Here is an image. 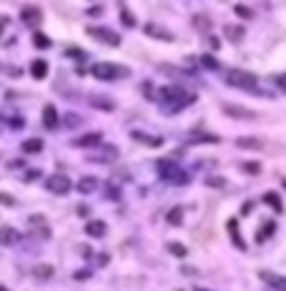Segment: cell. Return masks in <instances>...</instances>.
Returning a JSON list of instances; mask_svg holds the SVG:
<instances>
[{
  "instance_id": "cell-47",
  "label": "cell",
  "mask_w": 286,
  "mask_h": 291,
  "mask_svg": "<svg viewBox=\"0 0 286 291\" xmlns=\"http://www.w3.org/2000/svg\"><path fill=\"white\" fill-rule=\"evenodd\" d=\"M5 25H8V18H5V16H0V31H3Z\"/></svg>"
},
{
  "instance_id": "cell-30",
  "label": "cell",
  "mask_w": 286,
  "mask_h": 291,
  "mask_svg": "<svg viewBox=\"0 0 286 291\" xmlns=\"http://www.w3.org/2000/svg\"><path fill=\"white\" fill-rule=\"evenodd\" d=\"M201 65L208 68V70H219V68H221V63L216 61L214 55H203V58H201Z\"/></svg>"
},
{
  "instance_id": "cell-43",
  "label": "cell",
  "mask_w": 286,
  "mask_h": 291,
  "mask_svg": "<svg viewBox=\"0 0 286 291\" xmlns=\"http://www.w3.org/2000/svg\"><path fill=\"white\" fill-rule=\"evenodd\" d=\"M38 176H40V173H38V171H28V173H25V181H35Z\"/></svg>"
},
{
  "instance_id": "cell-22",
  "label": "cell",
  "mask_w": 286,
  "mask_h": 291,
  "mask_svg": "<svg viewBox=\"0 0 286 291\" xmlns=\"http://www.w3.org/2000/svg\"><path fill=\"white\" fill-rule=\"evenodd\" d=\"M30 73H33V78H38V81L45 78V76H48V63L38 58V61H33V65H30Z\"/></svg>"
},
{
  "instance_id": "cell-12",
  "label": "cell",
  "mask_w": 286,
  "mask_h": 291,
  "mask_svg": "<svg viewBox=\"0 0 286 291\" xmlns=\"http://www.w3.org/2000/svg\"><path fill=\"white\" fill-rule=\"evenodd\" d=\"M261 279L269 284V286H274V289H279V291H284V286H286V281H284V276H279V274H271V271H261L259 274Z\"/></svg>"
},
{
  "instance_id": "cell-1",
  "label": "cell",
  "mask_w": 286,
  "mask_h": 291,
  "mask_svg": "<svg viewBox=\"0 0 286 291\" xmlns=\"http://www.w3.org/2000/svg\"><path fill=\"white\" fill-rule=\"evenodd\" d=\"M223 81L229 83V85H234V88L259 93V81H256L253 73H246V70H226V78Z\"/></svg>"
},
{
  "instance_id": "cell-29",
  "label": "cell",
  "mask_w": 286,
  "mask_h": 291,
  "mask_svg": "<svg viewBox=\"0 0 286 291\" xmlns=\"http://www.w3.org/2000/svg\"><path fill=\"white\" fill-rule=\"evenodd\" d=\"M191 143H221V138L214 133H203V136H193Z\"/></svg>"
},
{
  "instance_id": "cell-44",
  "label": "cell",
  "mask_w": 286,
  "mask_h": 291,
  "mask_svg": "<svg viewBox=\"0 0 286 291\" xmlns=\"http://www.w3.org/2000/svg\"><path fill=\"white\" fill-rule=\"evenodd\" d=\"M10 126H13V128H20V126H23V121H20V118H18V115H15V118H13V121H10Z\"/></svg>"
},
{
  "instance_id": "cell-25",
  "label": "cell",
  "mask_w": 286,
  "mask_h": 291,
  "mask_svg": "<svg viewBox=\"0 0 286 291\" xmlns=\"http://www.w3.org/2000/svg\"><path fill=\"white\" fill-rule=\"evenodd\" d=\"M166 218H168V224H171V226H178L181 221H184V209H181V206H173Z\"/></svg>"
},
{
  "instance_id": "cell-45",
  "label": "cell",
  "mask_w": 286,
  "mask_h": 291,
  "mask_svg": "<svg viewBox=\"0 0 286 291\" xmlns=\"http://www.w3.org/2000/svg\"><path fill=\"white\" fill-rule=\"evenodd\" d=\"M253 209V203H244V206H241V211H244V213H249Z\"/></svg>"
},
{
  "instance_id": "cell-16",
  "label": "cell",
  "mask_w": 286,
  "mask_h": 291,
  "mask_svg": "<svg viewBox=\"0 0 286 291\" xmlns=\"http://www.w3.org/2000/svg\"><path fill=\"white\" fill-rule=\"evenodd\" d=\"M118 158V148L116 146H105V148L101 151V156H93V161H101V163H111Z\"/></svg>"
},
{
  "instance_id": "cell-46",
  "label": "cell",
  "mask_w": 286,
  "mask_h": 291,
  "mask_svg": "<svg viewBox=\"0 0 286 291\" xmlns=\"http://www.w3.org/2000/svg\"><path fill=\"white\" fill-rule=\"evenodd\" d=\"M78 213H81V216H88V213H90V209H88V206H81V209H78Z\"/></svg>"
},
{
  "instance_id": "cell-28",
  "label": "cell",
  "mask_w": 286,
  "mask_h": 291,
  "mask_svg": "<svg viewBox=\"0 0 286 291\" xmlns=\"http://www.w3.org/2000/svg\"><path fill=\"white\" fill-rule=\"evenodd\" d=\"M33 274L38 276V279H50V276H53V266L40 264V266H35V269H33Z\"/></svg>"
},
{
  "instance_id": "cell-20",
  "label": "cell",
  "mask_w": 286,
  "mask_h": 291,
  "mask_svg": "<svg viewBox=\"0 0 286 291\" xmlns=\"http://www.w3.org/2000/svg\"><path fill=\"white\" fill-rule=\"evenodd\" d=\"M264 203H269V206L274 209L276 213H281V211H284V203H281V198H279V194H276V191L264 194Z\"/></svg>"
},
{
  "instance_id": "cell-13",
  "label": "cell",
  "mask_w": 286,
  "mask_h": 291,
  "mask_svg": "<svg viewBox=\"0 0 286 291\" xmlns=\"http://www.w3.org/2000/svg\"><path fill=\"white\" fill-rule=\"evenodd\" d=\"M131 138H133L135 143H146V146H153V148H158V146L163 143V138H158V136H146V133H138V130H133V133H131Z\"/></svg>"
},
{
  "instance_id": "cell-19",
  "label": "cell",
  "mask_w": 286,
  "mask_h": 291,
  "mask_svg": "<svg viewBox=\"0 0 286 291\" xmlns=\"http://www.w3.org/2000/svg\"><path fill=\"white\" fill-rule=\"evenodd\" d=\"M186 91L184 88H181V85H168V88H161V98H163V103H166V100H173V98H178V96H184Z\"/></svg>"
},
{
  "instance_id": "cell-23",
  "label": "cell",
  "mask_w": 286,
  "mask_h": 291,
  "mask_svg": "<svg viewBox=\"0 0 286 291\" xmlns=\"http://www.w3.org/2000/svg\"><path fill=\"white\" fill-rule=\"evenodd\" d=\"M23 151H25V153H38V151H43V138H28V141H23Z\"/></svg>"
},
{
  "instance_id": "cell-9",
  "label": "cell",
  "mask_w": 286,
  "mask_h": 291,
  "mask_svg": "<svg viewBox=\"0 0 286 291\" xmlns=\"http://www.w3.org/2000/svg\"><path fill=\"white\" fill-rule=\"evenodd\" d=\"M223 113L231 115V118H241V121H256L259 115L249 108H238V106H223Z\"/></svg>"
},
{
  "instance_id": "cell-32",
  "label": "cell",
  "mask_w": 286,
  "mask_h": 291,
  "mask_svg": "<svg viewBox=\"0 0 286 291\" xmlns=\"http://www.w3.org/2000/svg\"><path fill=\"white\" fill-rule=\"evenodd\" d=\"M33 43H35L38 48H50V38H45L43 33H35V35H33Z\"/></svg>"
},
{
  "instance_id": "cell-41",
  "label": "cell",
  "mask_w": 286,
  "mask_h": 291,
  "mask_svg": "<svg viewBox=\"0 0 286 291\" xmlns=\"http://www.w3.org/2000/svg\"><path fill=\"white\" fill-rule=\"evenodd\" d=\"M244 171H249V173H259L261 166H259V163H244Z\"/></svg>"
},
{
  "instance_id": "cell-39",
  "label": "cell",
  "mask_w": 286,
  "mask_h": 291,
  "mask_svg": "<svg viewBox=\"0 0 286 291\" xmlns=\"http://www.w3.org/2000/svg\"><path fill=\"white\" fill-rule=\"evenodd\" d=\"M0 203H3V206H15V198L10 194H0Z\"/></svg>"
},
{
  "instance_id": "cell-4",
  "label": "cell",
  "mask_w": 286,
  "mask_h": 291,
  "mask_svg": "<svg viewBox=\"0 0 286 291\" xmlns=\"http://www.w3.org/2000/svg\"><path fill=\"white\" fill-rule=\"evenodd\" d=\"M85 33H88L90 38L101 40V43H108V46H120V38H118V33L108 31V28H98V25H90Z\"/></svg>"
},
{
  "instance_id": "cell-37",
  "label": "cell",
  "mask_w": 286,
  "mask_h": 291,
  "mask_svg": "<svg viewBox=\"0 0 286 291\" xmlns=\"http://www.w3.org/2000/svg\"><path fill=\"white\" fill-rule=\"evenodd\" d=\"M78 123H81V118H78L75 113H68V115H66V126H68V128H75Z\"/></svg>"
},
{
  "instance_id": "cell-11",
  "label": "cell",
  "mask_w": 286,
  "mask_h": 291,
  "mask_svg": "<svg viewBox=\"0 0 286 291\" xmlns=\"http://www.w3.org/2000/svg\"><path fill=\"white\" fill-rule=\"evenodd\" d=\"M18 241H20V231H15L10 226L0 228V243H3V246H13V243H18Z\"/></svg>"
},
{
  "instance_id": "cell-27",
  "label": "cell",
  "mask_w": 286,
  "mask_h": 291,
  "mask_svg": "<svg viewBox=\"0 0 286 291\" xmlns=\"http://www.w3.org/2000/svg\"><path fill=\"white\" fill-rule=\"evenodd\" d=\"M226 226H229V231H231V236H234V243L238 246V249H244V241H241V236H238V224H236V218H231V221L226 224Z\"/></svg>"
},
{
  "instance_id": "cell-42",
  "label": "cell",
  "mask_w": 286,
  "mask_h": 291,
  "mask_svg": "<svg viewBox=\"0 0 286 291\" xmlns=\"http://www.w3.org/2000/svg\"><path fill=\"white\" fill-rule=\"evenodd\" d=\"M90 279V271H78L75 274V281H88Z\"/></svg>"
},
{
  "instance_id": "cell-21",
  "label": "cell",
  "mask_w": 286,
  "mask_h": 291,
  "mask_svg": "<svg viewBox=\"0 0 286 291\" xmlns=\"http://www.w3.org/2000/svg\"><path fill=\"white\" fill-rule=\"evenodd\" d=\"M274 231H276V224L274 221H269V224H264L259 231H256V243H264L271 234H274Z\"/></svg>"
},
{
  "instance_id": "cell-15",
  "label": "cell",
  "mask_w": 286,
  "mask_h": 291,
  "mask_svg": "<svg viewBox=\"0 0 286 291\" xmlns=\"http://www.w3.org/2000/svg\"><path fill=\"white\" fill-rule=\"evenodd\" d=\"M236 146L238 148H249V151H261L264 148V141L261 138H236Z\"/></svg>"
},
{
  "instance_id": "cell-48",
  "label": "cell",
  "mask_w": 286,
  "mask_h": 291,
  "mask_svg": "<svg viewBox=\"0 0 286 291\" xmlns=\"http://www.w3.org/2000/svg\"><path fill=\"white\" fill-rule=\"evenodd\" d=\"M181 271H184V274H191V276L196 274V269H191V266H184V269H181Z\"/></svg>"
},
{
  "instance_id": "cell-26",
  "label": "cell",
  "mask_w": 286,
  "mask_h": 291,
  "mask_svg": "<svg viewBox=\"0 0 286 291\" xmlns=\"http://www.w3.org/2000/svg\"><path fill=\"white\" fill-rule=\"evenodd\" d=\"M90 106H96L101 111H113V100H105L103 96H93L90 98Z\"/></svg>"
},
{
  "instance_id": "cell-51",
  "label": "cell",
  "mask_w": 286,
  "mask_h": 291,
  "mask_svg": "<svg viewBox=\"0 0 286 291\" xmlns=\"http://www.w3.org/2000/svg\"><path fill=\"white\" fill-rule=\"evenodd\" d=\"M178 291H184V289H178Z\"/></svg>"
},
{
  "instance_id": "cell-35",
  "label": "cell",
  "mask_w": 286,
  "mask_h": 291,
  "mask_svg": "<svg viewBox=\"0 0 286 291\" xmlns=\"http://www.w3.org/2000/svg\"><path fill=\"white\" fill-rule=\"evenodd\" d=\"M168 251L176 254V256H186V246H181V243H168Z\"/></svg>"
},
{
  "instance_id": "cell-49",
  "label": "cell",
  "mask_w": 286,
  "mask_h": 291,
  "mask_svg": "<svg viewBox=\"0 0 286 291\" xmlns=\"http://www.w3.org/2000/svg\"><path fill=\"white\" fill-rule=\"evenodd\" d=\"M0 291H8V289H5V286H0Z\"/></svg>"
},
{
  "instance_id": "cell-34",
  "label": "cell",
  "mask_w": 286,
  "mask_h": 291,
  "mask_svg": "<svg viewBox=\"0 0 286 291\" xmlns=\"http://www.w3.org/2000/svg\"><path fill=\"white\" fill-rule=\"evenodd\" d=\"M120 20H123L126 28H135V20H133V16H131L128 10H120Z\"/></svg>"
},
{
  "instance_id": "cell-33",
  "label": "cell",
  "mask_w": 286,
  "mask_h": 291,
  "mask_svg": "<svg viewBox=\"0 0 286 291\" xmlns=\"http://www.w3.org/2000/svg\"><path fill=\"white\" fill-rule=\"evenodd\" d=\"M206 186H211V188H223V186H226V178H221V176H208V178H206Z\"/></svg>"
},
{
  "instance_id": "cell-2",
  "label": "cell",
  "mask_w": 286,
  "mask_h": 291,
  "mask_svg": "<svg viewBox=\"0 0 286 291\" xmlns=\"http://www.w3.org/2000/svg\"><path fill=\"white\" fill-rule=\"evenodd\" d=\"M90 73L98 78V81H118L128 76V68H120V65H113V63H96L93 68H90Z\"/></svg>"
},
{
  "instance_id": "cell-18",
  "label": "cell",
  "mask_w": 286,
  "mask_h": 291,
  "mask_svg": "<svg viewBox=\"0 0 286 291\" xmlns=\"http://www.w3.org/2000/svg\"><path fill=\"white\" fill-rule=\"evenodd\" d=\"M223 33H226V38H229L231 43H238L241 38L246 35V31H244L241 25H226V28H223Z\"/></svg>"
},
{
  "instance_id": "cell-7",
  "label": "cell",
  "mask_w": 286,
  "mask_h": 291,
  "mask_svg": "<svg viewBox=\"0 0 286 291\" xmlns=\"http://www.w3.org/2000/svg\"><path fill=\"white\" fill-rule=\"evenodd\" d=\"M40 18H43V13H40L38 8H33V5H25V8L20 10V20H23L25 25H30V28H38V25H40Z\"/></svg>"
},
{
  "instance_id": "cell-5",
  "label": "cell",
  "mask_w": 286,
  "mask_h": 291,
  "mask_svg": "<svg viewBox=\"0 0 286 291\" xmlns=\"http://www.w3.org/2000/svg\"><path fill=\"white\" fill-rule=\"evenodd\" d=\"M193 100H196L193 93H184V96H178V98H173V100H166V103L161 106V111H163V113H178L181 108L191 106Z\"/></svg>"
},
{
  "instance_id": "cell-14",
  "label": "cell",
  "mask_w": 286,
  "mask_h": 291,
  "mask_svg": "<svg viewBox=\"0 0 286 291\" xmlns=\"http://www.w3.org/2000/svg\"><path fill=\"white\" fill-rule=\"evenodd\" d=\"M85 234H88L90 239L105 236V224H103V221H88V224H85Z\"/></svg>"
},
{
  "instance_id": "cell-3",
  "label": "cell",
  "mask_w": 286,
  "mask_h": 291,
  "mask_svg": "<svg viewBox=\"0 0 286 291\" xmlns=\"http://www.w3.org/2000/svg\"><path fill=\"white\" fill-rule=\"evenodd\" d=\"M158 171H161V176L163 178H168V181H173V183H178V186H184V183H188V173H184L178 168V163L176 161H158Z\"/></svg>"
},
{
  "instance_id": "cell-31",
  "label": "cell",
  "mask_w": 286,
  "mask_h": 291,
  "mask_svg": "<svg viewBox=\"0 0 286 291\" xmlns=\"http://www.w3.org/2000/svg\"><path fill=\"white\" fill-rule=\"evenodd\" d=\"M193 25L199 28V31H211V20L203 18V16H196V18H193Z\"/></svg>"
},
{
  "instance_id": "cell-50",
  "label": "cell",
  "mask_w": 286,
  "mask_h": 291,
  "mask_svg": "<svg viewBox=\"0 0 286 291\" xmlns=\"http://www.w3.org/2000/svg\"><path fill=\"white\" fill-rule=\"evenodd\" d=\"M196 291H206V289H201V286H199V289H196Z\"/></svg>"
},
{
  "instance_id": "cell-38",
  "label": "cell",
  "mask_w": 286,
  "mask_h": 291,
  "mask_svg": "<svg viewBox=\"0 0 286 291\" xmlns=\"http://www.w3.org/2000/svg\"><path fill=\"white\" fill-rule=\"evenodd\" d=\"M105 194L111 196V201H118V198H120V191H118L116 186H105Z\"/></svg>"
},
{
  "instance_id": "cell-40",
  "label": "cell",
  "mask_w": 286,
  "mask_h": 291,
  "mask_svg": "<svg viewBox=\"0 0 286 291\" xmlns=\"http://www.w3.org/2000/svg\"><path fill=\"white\" fill-rule=\"evenodd\" d=\"M236 13H238L241 18H251V10H249L246 5H236Z\"/></svg>"
},
{
  "instance_id": "cell-17",
  "label": "cell",
  "mask_w": 286,
  "mask_h": 291,
  "mask_svg": "<svg viewBox=\"0 0 286 291\" xmlns=\"http://www.w3.org/2000/svg\"><path fill=\"white\" fill-rule=\"evenodd\" d=\"M101 133H85V136H81V138H75L73 143L75 146H83V148H90V146H98L101 143Z\"/></svg>"
},
{
  "instance_id": "cell-6",
  "label": "cell",
  "mask_w": 286,
  "mask_h": 291,
  "mask_svg": "<svg viewBox=\"0 0 286 291\" xmlns=\"http://www.w3.org/2000/svg\"><path fill=\"white\" fill-rule=\"evenodd\" d=\"M45 188H48L50 194H55V196H66L70 191V181L66 176H48L45 178Z\"/></svg>"
},
{
  "instance_id": "cell-10",
  "label": "cell",
  "mask_w": 286,
  "mask_h": 291,
  "mask_svg": "<svg viewBox=\"0 0 286 291\" xmlns=\"http://www.w3.org/2000/svg\"><path fill=\"white\" fill-rule=\"evenodd\" d=\"M43 126L45 128H58V111H55V106L53 103H48V106H45L43 108Z\"/></svg>"
},
{
  "instance_id": "cell-8",
  "label": "cell",
  "mask_w": 286,
  "mask_h": 291,
  "mask_svg": "<svg viewBox=\"0 0 286 291\" xmlns=\"http://www.w3.org/2000/svg\"><path fill=\"white\" fill-rule=\"evenodd\" d=\"M143 33H146L148 38H156V40H173L171 31H166V28H161V25H156V23H146V25H143Z\"/></svg>"
},
{
  "instance_id": "cell-36",
  "label": "cell",
  "mask_w": 286,
  "mask_h": 291,
  "mask_svg": "<svg viewBox=\"0 0 286 291\" xmlns=\"http://www.w3.org/2000/svg\"><path fill=\"white\" fill-rule=\"evenodd\" d=\"M66 55H70L73 61H83V58H85V53H83V50H78V48H68V50H66Z\"/></svg>"
},
{
  "instance_id": "cell-24",
  "label": "cell",
  "mask_w": 286,
  "mask_h": 291,
  "mask_svg": "<svg viewBox=\"0 0 286 291\" xmlns=\"http://www.w3.org/2000/svg\"><path fill=\"white\" fill-rule=\"evenodd\" d=\"M96 186H98V181L93 176H85V178L78 181V191L81 194H90V191H96Z\"/></svg>"
}]
</instances>
